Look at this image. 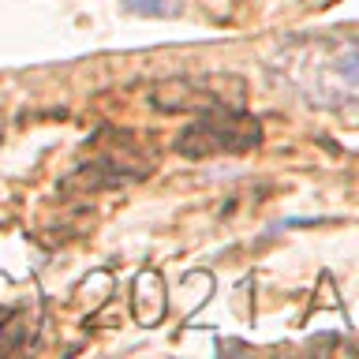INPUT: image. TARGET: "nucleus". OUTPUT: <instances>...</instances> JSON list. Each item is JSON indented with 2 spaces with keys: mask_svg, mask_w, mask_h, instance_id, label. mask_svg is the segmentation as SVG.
I'll return each instance as SVG.
<instances>
[{
  "mask_svg": "<svg viewBox=\"0 0 359 359\" xmlns=\"http://www.w3.org/2000/svg\"><path fill=\"white\" fill-rule=\"evenodd\" d=\"M266 72L288 94L322 112H359V34H299L266 56Z\"/></svg>",
  "mask_w": 359,
  "mask_h": 359,
  "instance_id": "1",
  "label": "nucleus"
},
{
  "mask_svg": "<svg viewBox=\"0 0 359 359\" xmlns=\"http://www.w3.org/2000/svg\"><path fill=\"white\" fill-rule=\"evenodd\" d=\"M262 142L258 120L243 116L236 109H206L191 128L180 131L176 150L184 157H206V154H251Z\"/></svg>",
  "mask_w": 359,
  "mask_h": 359,
  "instance_id": "2",
  "label": "nucleus"
},
{
  "mask_svg": "<svg viewBox=\"0 0 359 359\" xmlns=\"http://www.w3.org/2000/svg\"><path fill=\"white\" fill-rule=\"evenodd\" d=\"M135 15H150V19H176L184 15V0H120Z\"/></svg>",
  "mask_w": 359,
  "mask_h": 359,
  "instance_id": "5",
  "label": "nucleus"
},
{
  "mask_svg": "<svg viewBox=\"0 0 359 359\" xmlns=\"http://www.w3.org/2000/svg\"><path fill=\"white\" fill-rule=\"evenodd\" d=\"M213 79H172L154 90V105L168 112H191V109H232L236 97L213 94Z\"/></svg>",
  "mask_w": 359,
  "mask_h": 359,
  "instance_id": "3",
  "label": "nucleus"
},
{
  "mask_svg": "<svg viewBox=\"0 0 359 359\" xmlns=\"http://www.w3.org/2000/svg\"><path fill=\"white\" fill-rule=\"evenodd\" d=\"M131 314L142 330H150L168 314V292H165V277L157 269H142L131 285Z\"/></svg>",
  "mask_w": 359,
  "mask_h": 359,
  "instance_id": "4",
  "label": "nucleus"
}]
</instances>
